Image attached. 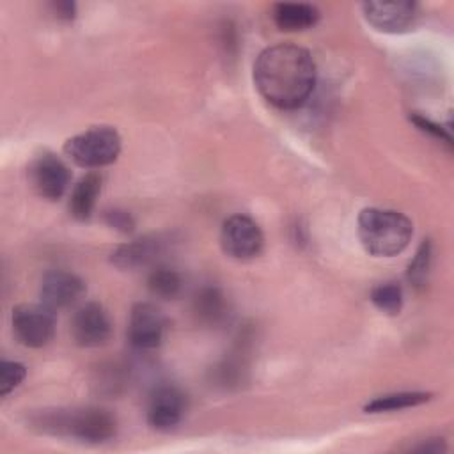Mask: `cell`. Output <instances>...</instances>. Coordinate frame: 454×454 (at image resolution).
<instances>
[{"label": "cell", "instance_id": "cell-1", "mask_svg": "<svg viewBox=\"0 0 454 454\" xmlns=\"http://www.w3.org/2000/svg\"><path fill=\"white\" fill-rule=\"evenodd\" d=\"M254 83L259 94L277 108L301 106L316 83L312 55L296 44L266 48L254 64Z\"/></svg>", "mask_w": 454, "mask_h": 454}, {"label": "cell", "instance_id": "cell-2", "mask_svg": "<svg viewBox=\"0 0 454 454\" xmlns=\"http://www.w3.org/2000/svg\"><path fill=\"white\" fill-rule=\"evenodd\" d=\"M356 231L365 252L374 257H392L408 247L413 225L399 211L365 207L358 215Z\"/></svg>", "mask_w": 454, "mask_h": 454}, {"label": "cell", "instance_id": "cell-3", "mask_svg": "<svg viewBox=\"0 0 454 454\" xmlns=\"http://www.w3.org/2000/svg\"><path fill=\"white\" fill-rule=\"evenodd\" d=\"M39 426L55 434H67L83 442H105L115 434L117 424L112 413L101 408H82L71 411L46 413Z\"/></svg>", "mask_w": 454, "mask_h": 454}, {"label": "cell", "instance_id": "cell-4", "mask_svg": "<svg viewBox=\"0 0 454 454\" xmlns=\"http://www.w3.org/2000/svg\"><path fill=\"white\" fill-rule=\"evenodd\" d=\"M64 153L80 167L99 168L117 160L121 153V137L110 126H94L67 138Z\"/></svg>", "mask_w": 454, "mask_h": 454}, {"label": "cell", "instance_id": "cell-5", "mask_svg": "<svg viewBox=\"0 0 454 454\" xmlns=\"http://www.w3.org/2000/svg\"><path fill=\"white\" fill-rule=\"evenodd\" d=\"M11 323L14 337L27 348H43L55 333L53 310L43 303H23L14 307Z\"/></svg>", "mask_w": 454, "mask_h": 454}, {"label": "cell", "instance_id": "cell-6", "mask_svg": "<svg viewBox=\"0 0 454 454\" xmlns=\"http://www.w3.org/2000/svg\"><path fill=\"white\" fill-rule=\"evenodd\" d=\"M222 250L239 261L257 257L264 247V236L261 227L245 215H234L227 218L220 232Z\"/></svg>", "mask_w": 454, "mask_h": 454}, {"label": "cell", "instance_id": "cell-7", "mask_svg": "<svg viewBox=\"0 0 454 454\" xmlns=\"http://www.w3.org/2000/svg\"><path fill=\"white\" fill-rule=\"evenodd\" d=\"M28 177L41 197L57 200L64 195L69 184V168L55 154L43 153L30 163Z\"/></svg>", "mask_w": 454, "mask_h": 454}, {"label": "cell", "instance_id": "cell-8", "mask_svg": "<svg viewBox=\"0 0 454 454\" xmlns=\"http://www.w3.org/2000/svg\"><path fill=\"white\" fill-rule=\"evenodd\" d=\"M85 293V284L83 280L64 270H53L48 271L39 287V298L44 307L50 310H60L74 305Z\"/></svg>", "mask_w": 454, "mask_h": 454}, {"label": "cell", "instance_id": "cell-9", "mask_svg": "<svg viewBox=\"0 0 454 454\" xmlns=\"http://www.w3.org/2000/svg\"><path fill=\"white\" fill-rule=\"evenodd\" d=\"M165 333V317L153 303H137L131 309L128 337L137 349H154L161 344Z\"/></svg>", "mask_w": 454, "mask_h": 454}, {"label": "cell", "instance_id": "cell-10", "mask_svg": "<svg viewBox=\"0 0 454 454\" xmlns=\"http://www.w3.org/2000/svg\"><path fill=\"white\" fill-rule=\"evenodd\" d=\"M73 339L78 346L98 348L112 335V323L106 310L99 303H85L80 307L71 323Z\"/></svg>", "mask_w": 454, "mask_h": 454}, {"label": "cell", "instance_id": "cell-11", "mask_svg": "<svg viewBox=\"0 0 454 454\" xmlns=\"http://www.w3.org/2000/svg\"><path fill=\"white\" fill-rule=\"evenodd\" d=\"M362 9L369 25L387 34L408 30L417 18L413 2H365Z\"/></svg>", "mask_w": 454, "mask_h": 454}, {"label": "cell", "instance_id": "cell-12", "mask_svg": "<svg viewBox=\"0 0 454 454\" xmlns=\"http://www.w3.org/2000/svg\"><path fill=\"white\" fill-rule=\"evenodd\" d=\"M184 415V395L176 387H158L147 406V422L153 429L168 431L176 427Z\"/></svg>", "mask_w": 454, "mask_h": 454}, {"label": "cell", "instance_id": "cell-13", "mask_svg": "<svg viewBox=\"0 0 454 454\" xmlns=\"http://www.w3.org/2000/svg\"><path fill=\"white\" fill-rule=\"evenodd\" d=\"M165 239L160 236H145L140 239H133L129 243H124L117 247L115 252H112V264L122 270H135L140 266H147L153 261L160 257L163 252Z\"/></svg>", "mask_w": 454, "mask_h": 454}, {"label": "cell", "instance_id": "cell-14", "mask_svg": "<svg viewBox=\"0 0 454 454\" xmlns=\"http://www.w3.org/2000/svg\"><path fill=\"white\" fill-rule=\"evenodd\" d=\"M273 21L280 30L296 32L310 28L319 20V11L310 4H277L273 7Z\"/></svg>", "mask_w": 454, "mask_h": 454}, {"label": "cell", "instance_id": "cell-15", "mask_svg": "<svg viewBox=\"0 0 454 454\" xmlns=\"http://www.w3.org/2000/svg\"><path fill=\"white\" fill-rule=\"evenodd\" d=\"M99 190H101V177L98 174L90 172L78 181L69 200V211L76 220H87L92 215Z\"/></svg>", "mask_w": 454, "mask_h": 454}, {"label": "cell", "instance_id": "cell-16", "mask_svg": "<svg viewBox=\"0 0 454 454\" xmlns=\"http://www.w3.org/2000/svg\"><path fill=\"white\" fill-rule=\"evenodd\" d=\"M193 312L202 323L216 325L225 316V296L218 287H202L195 294Z\"/></svg>", "mask_w": 454, "mask_h": 454}, {"label": "cell", "instance_id": "cell-17", "mask_svg": "<svg viewBox=\"0 0 454 454\" xmlns=\"http://www.w3.org/2000/svg\"><path fill=\"white\" fill-rule=\"evenodd\" d=\"M431 395L426 392H394L374 397L371 403L365 404L367 413H383V411H395L419 406L426 403Z\"/></svg>", "mask_w": 454, "mask_h": 454}, {"label": "cell", "instance_id": "cell-18", "mask_svg": "<svg viewBox=\"0 0 454 454\" xmlns=\"http://www.w3.org/2000/svg\"><path fill=\"white\" fill-rule=\"evenodd\" d=\"M147 287L154 296L170 300L181 293L183 280L176 270L167 268V266H158L149 273Z\"/></svg>", "mask_w": 454, "mask_h": 454}, {"label": "cell", "instance_id": "cell-19", "mask_svg": "<svg viewBox=\"0 0 454 454\" xmlns=\"http://www.w3.org/2000/svg\"><path fill=\"white\" fill-rule=\"evenodd\" d=\"M371 301L381 312L388 316H395L403 307V289L395 282L380 284L371 291Z\"/></svg>", "mask_w": 454, "mask_h": 454}, {"label": "cell", "instance_id": "cell-20", "mask_svg": "<svg viewBox=\"0 0 454 454\" xmlns=\"http://www.w3.org/2000/svg\"><path fill=\"white\" fill-rule=\"evenodd\" d=\"M429 266H431V243L424 241L420 245V248L417 250L413 261L408 264L406 277H408L410 284H413L415 287H422L427 280Z\"/></svg>", "mask_w": 454, "mask_h": 454}, {"label": "cell", "instance_id": "cell-21", "mask_svg": "<svg viewBox=\"0 0 454 454\" xmlns=\"http://www.w3.org/2000/svg\"><path fill=\"white\" fill-rule=\"evenodd\" d=\"M27 376V369L20 362L4 360L0 364V395L12 392Z\"/></svg>", "mask_w": 454, "mask_h": 454}, {"label": "cell", "instance_id": "cell-22", "mask_svg": "<svg viewBox=\"0 0 454 454\" xmlns=\"http://www.w3.org/2000/svg\"><path fill=\"white\" fill-rule=\"evenodd\" d=\"M410 121H413L419 129H422V131L433 135L434 138H440V140H443V142L449 144V145L452 144L450 133H447V131H445L442 126H438L436 122H433V121H429V119H426V117H420V115H411Z\"/></svg>", "mask_w": 454, "mask_h": 454}, {"label": "cell", "instance_id": "cell-23", "mask_svg": "<svg viewBox=\"0 0 454 454\" xmlns=\"http://www.w3.org/2000/svg\"><path fill=\"white\" fill-rule=\"evenodd\" d=\"M105 218H106L108 225H110V227H114V229H119V231H122V232H129V231H133L135 222H133L131 215H129V213H126V211H121V209L106 211Z\"/></svg>", "mask_w": 454, "mask_h": 454}, {"label": "cell", "instance_id": "cell-24", "mask_svg": "<svg viewBox=\"0 0 454 454\" xmlns=\"http://www.w3.org/2000/svg\"><path fill=\"white\" fill-rule=\"evenodd\" d=\"M51 7H53V12L57 14V18H60V20H73L74 18L76 5L73 2H53Z\"/></svg>", "mask_w": 454, "mask_h": 454}]
</instances>
